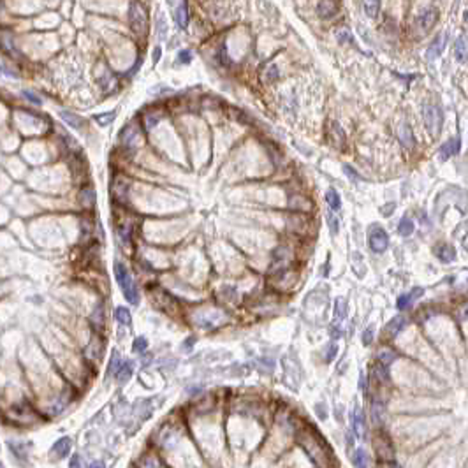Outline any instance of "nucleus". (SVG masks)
<instances>
[{
    "mask_svg": "<svg viewBox=\"0 0 468 468\" xmlns=\"http://www.w3.org/2000/svg\"><path fill=\"white\" fill-rule=\"evenodd\" d=\"M115 276L116 280H118V285L122 287V292H124L125 299L132 305H138L139 303L138 287H136L132 276H130V273L127 271V268H125L122 262H116L115 264Z\"/></svg>",
    "mask_w": 468,
    "mask_h": 468,
    "instance_id": "nucleus-1",
    "label": "nucleus"
},
{
    "mask_svg": "<svg viewBox=\"0 0 468 468\" xmlns=\"http://www.w3.org/2000/svg\"><path fill=\"white\" fill-rule=\"evenodd\" d=\"M129 21H130V28L138 36H144L148 30V14L144 11L139 2H130L129 7Z\"/></svg>",
    "mask_w": 468,
    "mask_h": 468,
    "instance_id": "nucleus-2",
    "label": "nucleus"
},
{
    "mask_svg": "<svg viewBox=\"0 0 468 468\" xmlns=\"http://www.w3.org/2000/svg\"><path fill=\"white\" fill-rule=\"evenodd\" d=\"M368 247L375 253L386 252L389 247V234L382 229L380 225H372L368 229Z\"/></svg>",
    "mask_w": 468,
    "mask_h": 468,
    "instance_id": "nucleus-3",
    "label": "nucleus"
},
{
    "mask_svg": "<svg viewBox=\"0 0 468 468\" xmlns=\"http://www.w3.org/2000/svg\"><path fill=\"white\" fill-rule=\"evenodd\" d=\"M442 122H444V116H442L440 108L436 104L426 106V109H424V124H426V129L432 134H438L442 129Z\"/></svg>",
    "mask_w": 468,
    "mask_h": 468,
    "instance_id": "nucleus-4",
    "label": "nucleus"
},
{
    "mask_svg": "<svg viewBox=\"0 0 468 468\" xmlns=\"http://www.w3.org/2000/svg\"><path fill=\"white\" fill-rule=\"evenodd\" d=\"M327 141L336 148L345 146V132L335 122H329V124H327Z\"/></svg>",
    "mask_w": 468,
    "mask_h": 468,
    "instance_id": "nucleus-5",
    "label": "nucleus"
},
{
    "mask_svg": "<svg viewBox=\"0 0 468 468\" xmlns=\"http://www.w3.org/2000/svg\"><path fill=\"white\" fill-rule=\"evenodd\" d=\"M71 447H72V442H71L69 436H62L60 440L55 442V445L51 447V458L62 459L71 452Z\"/></svg>",
    "mask_w": 468,
    "mask_h": 468,
    "instance_id": "nucleus-6",
    "label": "nucleus"
},
{
    "mask_svg": "<svg viewBox=\"0 0 468 468\" xmlns=\"http://www.w3.org/2000/svg\"><path fill=\"white\" fill-rule=\"evenodd\" d=\"M435 255L438 257V261L449 264V262H452L456 259V250H454V247H450V245L440 243L435 247Z\"/></svg>",
    "mask_w": 468,
    "mask_h": 468,
    "instance_id": "nucleus-7",
    "label": "nucleus"
},
{
    "mask_svg": "<svg viewBox=\"0 0 468 468\" xmlns=\"http://www.w3.org/2000/svg\"><path fill=\"white\" fill-rule=\"evenodd\" d=\"M458 152H459V139L452 138L450 141L444 143L440 146V150H438V159H440V161H447V159H450V157L456 155Z\"/></svg>",
    "mask_w": 468,
    "mask_h": 468,
    "instance_id": "nucleus-8",
    "label": "nucleus"
},
{
    "mask_svg": "<svg viewBox=\"0 0 468 468\" xmlns=\"http://www.w3.org/2000/svg\"><path fill=\"white\" fill-rule=\"evenodd\" d=\"M424 294V289H421V287H415L414 290H410L409 294H403V296H399L398 301H396V308L398 310H405V308L409 306V305H412L415 299H419Z\"/></svg>",
    "mask_w": 468,
    "mask_h": 468,
    "instance_id": "nucleus-9",
    "label": "nucleus"
},
{
    "mask_svg": "<svg viewBox=\"0 0 468 468\" xmlns=\"http://www.w3.org/2000/svg\"><path fill=\"white\" fill-rule=\"evenodd\" d=\"M445 39H447V34H440V36L436 37L435 41L428 46V50H426V56L430 60H433V58H436L438 55H442V51H444V48H445Z\"/></svg>",
    "mask_w": 468,
    "mask_h": 468,
    "instance_id": "nucleus-10",
    "label": "nucleus"
},
{
    "mask_svg": "<svg viewBox=\"0 0 468 468\" xmlns=\"http://www.w3.org/2000/svg\"><path fill=\"white\" fill-rule=\"evenodd\" d=\"M352 430H354V435L358 436V438H363L364 421H363V414H361V409H359V407H354V410H352Z\"/></svg>",
    "mask_w": 468,
    "mask_h": 468,
    "instance_id": "nucleus-11",
    "label": "nucleus"
},
{
    "mask_svg": "<svg viewBox=\"0 0 468 468\" xmlns=\"http://www.w3.org/2000/svg\"><path fill=\"white\" fill-rule=\"evenodd\" d=\"M436 19H438V9L432 7V9L424 11V13L419 16V25H421L424 30H430V28L436 23Z\"/></svg>",
    "mask_w": 468,
    "mask_h": 468,
    "instance_id": "nucleus-12",
    "label": "nucleus"
},
{
    "mask_svg": "<svg viewBox=\"0 0 468 468\" xmlns=\"http://www.w3.org/2000/svg\"><path fill=\"white\" fill-rule=\"evenodd\" d=\"M60 118L64 120L67 125H71L72 129L81 130L83 127H85V120H83L79 115H76V113H71V111H65V109L60 111Z\"/></svg>",
    "mask_w": 468,
    "mask_h": 468,
    "instance_id": "nucleus-13",
    "label": "nucleus"
},
{
    "mask_svg": "<svg viewBox=\"0 0 468 468\" xmlns=\"http://www.w3.org/2000/svg\"><path fill=\"white\" fill-rule=\"evenodd\" d=\"M338 11V4L335 0H321L319 2V16L321 18H331Z\"/></svg>",
    "mask_w": 468,
    "mask_h": 468,
    "instance_id": "nucleus-14",
    "label": "nucleus"
},
{
    "mask_svg": "<svg viewBox=\"0 0 468 468\" xmlns=\"http://www.w3.org/2000/svg\"><path fill=\"white\" fill-rule=\"evenodd\" d=\"M403 326H405V317L398 315V317H395V319H393L389 324H387L386 329H384V333H386L387 336H396L399 331L403 329Z\"/></svg>",
    "mask_w": 468,
    "mask_h": 468,
    "instance_id": "nucleus-15",
    "label": "nucleus"
},
{
    "mask_svg": "<svg viewBox=\"0 0 468 468\" xmlns=\"http://www.w3.org/2000/svg\"><path fill=\"white\" fill-rule=\"evenodd\" d=\"M132 372H134V366H132V363H122V366L118 368V372L115 373L116 375V380L120 382V384H125V382L129 380L130 377H132Z\"/></svg>",
    "mask_w": 468,
    "mask_h": 468,
    "instance_id": "nucleus-16",
    "label": "nucleus"
},
{
    "mask_svg": "<svg viewBox=\"0 0 468 468\" xmlns=\"http://www.w3.org/2000/svg\"><path fill=\"white\" fill-rule=\"evenodd\" d=\"M398 138H399V141H401V144H403V146L410 148L414 144V134H412V130H410L409 125H401V127H399Z\"/></svg>",
    "mask_w": 468,
    "mask_h": 468,
    "instance_id": "nucleus-17",
    "label": "nucleus"
},
{
    "mask_svg": "<svg viewBox=\"0 0 468 468\" xmlns=\"http://www.w3.org/2000/svg\"><path fill=\"white\" fill-rule=\"evenodd\" d=\"M326 201H327V204H329V210L338 211L340 208H342V199H340L338 192H336L335 188H329V190L326 192Z\"/></svg>",
    "mask_w": 468,
    "mask_h": 468,
    "instance_id": "nucleus-18",
    "label": "nucleus"
},
{
    "mask_svg": "<svg viewBox=\"0 0 468 468\" xmlns=\"http://www.w3.org/2000/svg\"><path fill=\"white\" fill-rule=\"evenodd\" d=\"M115 319L120 322V324H124V326H130V322H132V315H130V312L125 306L116 308V310H115Z\"/></svg>",
    "mask_w": 468,
    "mask_h": 468,
    "instance_id": "nucleus-19",
    "label": "nucleus"
},
{
    "mask_svg": "<svg viewBox=\"0 0 468 468\" xmlns=\"http://www.w3.org/2000/svg\"><path fill=\"white\" fill-rule=\"evenodd\" d=\"M414 222L410 220L409 216H403L401 220H399V224H398V233L401 234V236H410V234L414 233Z\"/></svg>",
    "mask_w": 468,
    "mask_h": 468,
    "instance_id": "nucleus-20",
    "label": "nucleus"
},
{
    "mask_svg": "<svg viewBox=\"0 0 468 468\" xmlns=\"http://www.w3.org/2000/svg\"><path fill=\"white\" fill-rule=\"evenodd\" d=\"M454 53L459 62H465V58H467V41H465V37H459L458 41H456Z\"/></svg>",
    "mask_w": 468,
    "mask_h": 468,
    "instance_id": "nucleus-21",
    "label": "nucleus"
},
{
    "mask_svg": "<svg viewBox=\"0 0 468 468\" xmlns=\"http://www.w3.org/2000/svg\"><path fill=\"white\" fill-rule=\"evenodd\" d=\"M378 9H380V0H364V11H366V16L375 18Z\"/></svg>",
    "mask_w": 468,
    "mask_h": 468,
    "instance_id": "nucleus-22",
    "label": "nucleus"
},
{
    "mask_svg": "<svg viewBox=\"0 0 468 468\" xmlns=\"http://www.w3.org/2000/svg\"><path fill=\"white\" fill-rule=\"evenodd\" d=\"M352 461H354V467H356V468H366V467H368L366 452H364L363 449H356Z\"/></svg>",
    "mask_w": 468,
    "mask_h": 468,
    "instance_id": "nucleus-23",
    "label": "nucleus"
},
{
    "mask_svg": "<svg viewBox=\"0 0 468 468\" xmlns=\"http://www.w3.org/2000/svg\"><path fill=\"white\" fill-rule=\"evenodd\" d=\"M176 21H178L180 28H187L188 25V13H187V5L181 4L176 11Z\"/></svg>",
    "mask_w": 468,
    "mask_h": 468,
    "instance_id": "nucleus-24",
    "label": "nucleus"
},
{
    "mask_svg": "<svg viewBox=\"0 0 468 468\" xmlns=\"http://www.w3.org/2000/svg\"><path fill=\"white\" fill-rule=\"evenodd\" d=\"M81 202H83V206H85V208L93 206V202H95V192H93L92 188L83 190V192H81Z\"/></svg>",
    "mask_w": 468,
    "mask_h": 468,
    "instance_id": "nucleus-25",
    "label": "nucleus"
},
{
    "mask_svg": "<svg viewBox=\"0 0 468 468\" xmlns=\"http://www.w3.org/2000/svg\"><path fill=\"white\" fill-rule=\"evenodd\" d=\"M395 352H391L389 349H382L380 350V354H378V359H380V363H382V366H389L393 361H395Z\"/></svg>",
    "mask_w": 468,
    "mask_h": 468,
    "instance_id": "nucleus-26",
    "label": "nucleus"
},
{
    "mask_svg": "<svg viewBox=\"0 0 468 468\" xmlns=\"http://www.w3.org/2000/svg\"><path fill=\"white\" fill-rule=\"evenodd\" d=\"M115 113L111 111V113H106V115H97L95 120L99 122V125H102V127H106V125H109L113 120H115Z\"/></svg>",
    "mask_w": 468,
    "mask_h": 468,
    "instance_id": "nucleus-27",
    "label": "nucleus"
},
{
    "mask_svg": "<svg viewBox=\"0 0 468 468\" xmlns=\"http://www.w3.org/2000/svg\"><path fill=\"white\" fill-rule=\"evenodd\" d=\"M146 347H148L146 338L139 336V338L132 343V352H143V350H146Z\"/></svg>",
    "mask_w": 468,
    "mask_h": 468,
    "instance_id": "nucleus-28",
    "label": "nucleus"
},
{
    "mask_svg": "<svg viewBox=\"0 0 468 468\" xmlns=\"http://www.w3.org/2000/svg\"><path fill=\"white\" fill-rule=\"evenodd\" d=\"M120 363H122V361H120V354L115 352V354H113V359H111V363H109V373L118 372V368L122 366Z\"/></svg>",
    "mask_w": 468,
    "mask_h": 468,
    "instance_id": "nucleus-29",
    "label": "nucleus"
},
{
    "mask_svg": "<svg viewBox=\"0 0 468 468\" xmlns=\"http://www.w3.org/2000/svg\"><path fill=\"white\" fill-rule=\"evenodd\" d=\"M336 37H338V41H342V42H343V39H345V42L352 41V36H350V32L347 30V28H340L338 32H336Z\"/></svg>",
    "mask_w": 468,
    "mask_h": 468,
    "instance_id": "nucleus-30",
    "label": "nucleus"
},
{
    "mask_svg": "<svg viewBox=\"0 0 468 468\" xmlns=\"http://www.w3.org/2000/svg\"><path fill=\"white\" fill-rule=\"evenodd\" d=\"M192 60V53L188 50H183V51H180V55H178V62L180 64H188Z\"/></svg>",
    "mask_w": 468,
    "mask_h": 468,
    "instance_id": "nucleus-31",
    "label": "nucleus"
},
{
    "mask_svg": "<svg viewBox=\"0 0 468 468\" xmlns=\"http://www.w3.org/2000/svg\"><path fill=\"white\" fill-rule=\"evenodd\" d=\"M69 468H85V465H83L81 456H79V454H74L72 458H71Z\"/></svg>",
    "mask_w": 468,
    "mask_h": 468,
    "instance_id": "nucleus-32",
    "label": "nucleus"
},
{
    "mask_svg": "<svg viewBox=\"0 0 468 468\" xmlns=\"http://www.w3.org/2000/svg\"><path fill=\"white\" fill-rule=\"evenodd\" d=\"M23 95H25V99H27V101L34 102V104H37V106H39V104L42 102L41 99H39V97H37L34 92H30V90H23Z\"/></svg>",
    "mask_w": 468,
    "mask_h": 468,
    "instance_id": "nucleus-33",
    "label": "nucleus"
},
{
    "mask_svg": "<svg viewBox=\"0 0 468 468\" xmlns=\"http://www.w3.org/2000/svg\"><path fill=\"white\" fill-rule=\"evenodd\" d=\"M382 410H384V407H382L380 403H375V405H373V417H375L377 422L382 421Z\"/></svg>",
    "mask_w": 468,
    "mask_h": 468,
    "instance_id": "nucleus-34",
    "label": "nucleus"
},
{
    "mask_svg": "<svg viewBox=\"0 0 468 468\" xmlns=\"http://www.w3.org/2000/svg\"><path fill=\"white\" fill-rule=\"evenodd\" d=\"M157 122H159V116H157V115H146V116H144V124L148 125L146 129H152V127H155Z\"/></svg>",
    "mask_w": 468,
    "mask_h": 468,
    "instance_id": "nucleus-35",
    "label": "nucleus"
},
{
    "mask_svg": "<svg viewBox=\"0 0 468 468\" xmlns=\"http://www.w3.org/2000/svg\"><path fill=\"white\" fill-rule=\"evenodd\" d=\"M373 340V327H368L366 331H364L363 335V343L364 345H370V342Z\"/></svg>",
    "mask_w": 468,
    "mask_h": 468,
    "instance_id": "nucleus-36",
    "label": "nucleus"
},
{
    "mask_svg": "<svg viewBox=\"0 0 468 468\" xmlns=\"http://www.w3.org/2000/svg\"><path fill=\"white\" fill-rule=\"evenodd\" d=\"M343 171H345V173H347V175L350 176V178L354 180V181H358V180H361V176H359L358 173H354V171L350 169V165H343Z\"/></svg>",
    "mask_w": 468,
    "mask_h": 468,
    "instance_id": "nucleus-37",
    "label": "nucleus"
},
{
    "mask_svg": "<svg viewBox=\"0 0 468 468\" xmlns=\"http://www.w3.org/2000/svg\"><path fill=\"white\" fill-rule=\"evenodd\" d=\"M327 220H329V224H331V231H333V234L338 233V222H336L335 216L329 215V216H327Z\"/></svg>",
    "mask_w": 468,
    "mask_h": 468,
    "instance_id": "nucleus-38",
    "label": "nucleus"
},
{
    "mask_svg": "<svg viewBox=\"0 0 468 468\" xmlns=\"http://www.w3.org/2000/svg\"><path fill=\"white\" fill-rule=\"evenodd\" d=\"M393 208H395V204H389V206H384V208H382V215L389 216L391 213H393Z\"/></svg>",
    "mask_w": 468,
    "mask_h": 468,
    "instance_id": "nucleus-39",
    "label": "nucleus"
},
{
    "mask_svg": "<svg viewBox=\"0 0 468 468\" xmlns=\"http://www.w3.org/2000/svg\"><path fill=\"white\" fill-rule=\"evenodd\" d=\"M335 354H336V345H333V347H331V352H327V361H333V359H335Z\"/></svg>",
    "mask_w": 468,
    "mask_h": 468,
    "instance_id": "nucleus-40",
    "label": "nucleus"
},
{
    "mask_svg": "<svg viewBox=\"0 0 468 468\" xmlns=\"http://www.w3.org/2000/svg\"><path fill=\"white\" fill-rule=\"evenodd\" d=\"M88 468H106V467H104V463H102V461H95V463H92Z\"/></svg>",
    "mask_w": 468,
    "mask_h": 468,
    "instance_id": "nucleus-41",
    "label": "nucleus"
},
{
    "mask_svg": "<svg viewBox=\"0 0 468 468\" xmlns=\"http://www.w3.org/2000/svg\"><path fill=\"white\" fill-rule=\"evenodd\" d=\"M0 468H4V465H2V463H0Z\"/></svg>",
    "mask_w": 468,
    "mask_h": 468,
    "instance_id": "nucleus-42",
    "label": "nucleus"
},
{
    "mask_svg": "<svg viewBox=\"0 0 468 468\" xmlns=\"http://www.w3.org/2000/svg\"><path fill=\"white\" fill-rule=\"evenodd\" d=\"M0 74H2V67H0Z\"/></svg>",
    "mask_w": 468,
    "mask_h": 468,
    "instance_id": "nucleus-43",
    "label": "nucleus"
}]
</instances>
